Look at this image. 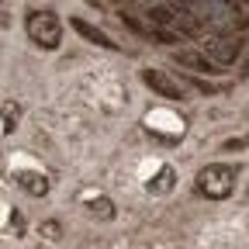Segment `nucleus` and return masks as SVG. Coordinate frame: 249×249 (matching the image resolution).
I'll use <instances>...</instances> for the list:
<instances>
[{"instance_id":"1","label":"nucleus","mask_w":249,"mask_h":249,"mask_svg":"<svg viewBox=\"0 0 249 249\" xmlns=\"http://www.w3.org/2000/svg\"><path fill=\"white\" fill-rule=\"evenodd\" d=\"M235 177H239V170L229 166V163H208V166L197 170L194 187H197V194L208 197V201H225L235 191Z\"/></svg>"},{"instance_id":"2","label":"nucleus","mask_w":249,"mask_h":249,"mask_svg":"<svg viewBox=\"0 0 249 249\" xmlns=\"http://www.w3.org/2000/svg\"><path fill=\"white\" fill-rule=\"evenodd\" d=\"M24 31L38 49H49V52L59 49V42H62V24L52 11H31L24 21Z\"/></svg>"},{"instance_id":"3","label":"nucleus","mask_w":249,"mask_h":249,"mask_svg":"<svg viewBox=\"0 0 249 249\" xmlns=\"http://www.w3.org/2000/svg\"><path fill=\"white\" fill-rule=\"evenodd\" d=\"M142 83L156 93V97H166V101H180L183 97V87H180V80H173L166 70H142Z\"/></svg>"},{"instance_id":"4","label":"nucleus","mask_w":249,"mask_h":249,"mask_svg":"<svg viewBox=\"0 0 249 249\" xmlns=\"http://www.w3.org/2000/svg\"><path fill=\"white\" fill-rule=\"evenodd\" d=\"M204 52L218 62V66H229V62H235L239 52H242V38H235V35H214V38L204 42Z\"/></svg>"},{"instance_id":"5","label":"nucleus","mask_w":249,"mask_h":249,"mask_svg":"<svg viewBox=\"0 0 249 249\" xmlns=\"http://www.w3.org/2000/svg\"><path fill=\"white\" fill-rule=\"evenodd\" d=\"M180 66H187V70H194V73H222L218 70V62L208 55V52H194V49H180L177 55H173Z\"/></svg>"},{"instance_id":"6","label":"nucleus","mask_w":249,"mask_h":249,"mask_svg":"<svg viewBox=\"0 0 249 249\" xmlns=\"http://www.w3.org/2000/svg\"><path fill=\"white\" fill-rule=\"evenodd\" d=\"M14 180H18L21 191L35 194V197H45V194H49V180H45L42 173H35V170H18V173H14Z\"/></svg>"},{"instance_id":"7","label":"nucleus","mask_w":249,"mask_h":249,"mask_svg":"<svg viewBox=\"0 0 249 249\" xmlns=\"http://www.w3.org/2000/svg\"><path fill=\"white\" fill-rule=\"evenodd\" d=\"M70 24H73V31H76V35H83L87 42H93V45H101V49H111V52L118 49V42H111V38L104 35V31H101V28H93V24H87L83 18H73Z\"/></svg>"},{"instance_id":"8","label":"nucleus","mask_w":249,"mask_h":249,"mask_svg":"<svg viewBox=\"0 0 249 249\" xmlns=\"http://www.w3.org/2000/svg\"><path fill=\"white\" fill-rule=\"evenodd\" d=\"M83 211L90 214V218H101V222H111V218H114V204L107 201V197H87L83 201Z\"/></svg>"},{"instance_id":"9","label":"nucleus","mask_w":249,"mask_h":249,"mask_svg":"<svg viewBox=\"0 0 249 249\" xmlns=\"http://www.w3.org/2000/svg\"><path fill=\"white\" fill-rule=\"evenodd\" d=\"M152 194H166V191H173V166H163L160 173H156V180H149L145 183Z\"/></svg>"},{"instance_id":"10","label":"nucleus","mask_w":249,"mask_h":249,"mask_svg":"<svg viewBox=\"0 0 249 249\" xmlns=\"http://www.w3.org/2000/svg\"><path fill=\"white\" fill-rule=\"evenodd\" d=\"M149 21H152V28H163V24H170L173 21V14L166 11V7H149V14H145Z\"/></svg>"},{"instance_id":"11","label":"nucleus","mask_w":249,"mask_h":249,"mask_svg":"<svg viewBox=\"0 0 249 249\" xmlns=\"http://www.w3.org/2000/svg\"><path fill=\"white\" fill-rule=\"evenodd\" d=\"M242 149H249V135H239V139H229V142L222 145V152H242Z\"/></svg>"},{"instance_id":"12","label":"nucleus","mask_w":249,"mask_h":249,"mask_svg":"<svg viewBox=\"0 0 249 249\" xmlns=\"http://www.w3.org/2000/svg\"><path fill=\"white\" fill-rule=\"evenodd\" d=\"M42 232H45L49 239H59V232H62V229H59V222H45V225H42Z\"/></svg>"},{"instance_id":"13","label":"nucleus","mask_w":249,"mask_h":249,"mask_svg":"<svg viewBox=\"0 0 249 249\" xmlns=\"http://www.w3.org/2000/svg\"><path fill=\"white\" fill-rule=\"evenodd\" d=\"M173 4H177V7H183V11H194L197 4H204V0H173Z\"/></svg>"},{"instance_id":"14","label":"nucleus","mask_w":249,"mask_h":249,"mask_svg":"<svg viewBox=\"0 0 249 249\" xmlns=\"http://www.w3.org/2000/svg\"><path fill=\"white\" fill-rule=\"evenodd\" d=\"M242 73H246V76H249V55H246V62H242Z\"/></svg>"},{"instance_id":"15","label":"nucleus","mask_w":249,"mask_h":249,"mask_svg":"<svg viewBox=\"0 0 249 249\" xmlns=\"http://www.w3.org/2000/svg\"><path fill=\"white\" fill-rule=\"evenodd\" d=\"M246 4H249V0H246Z\"/></svg>"}]
</instances>
